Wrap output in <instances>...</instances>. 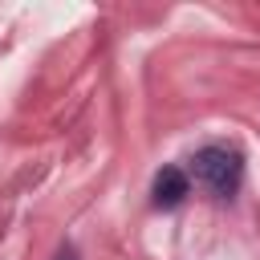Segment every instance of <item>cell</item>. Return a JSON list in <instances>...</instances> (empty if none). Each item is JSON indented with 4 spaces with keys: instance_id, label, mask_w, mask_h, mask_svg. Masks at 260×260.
<instances>
[{
    "instance_id": "2",
    "label": "cell",
    "mask_w": 260,
    "mask_h": 260,
    "mask_svg": "<svg viewBox=\"0 0 260 260\" xmlns=\"http://www.w3.org/2000/svg\"><path fill=\"white\" fill-rule=\"evenodd\" d=\"M187 191H191V183H187V175H183L179 167H162V171L154 175V203H158V207L183 203Z\"/></svg>"
},
{
    "instance_id": "3",
    "label": "cell",
    "mask_w": 260,
    "mask_h": 260,
    "mask_svg": "<svg viewBox=\"0 0 260 260\" xmlns=\"http://www.w3.org/2000/svg\"><path fill=\"white\" fill-rule=\"evenodd\" d=\"M53 260H77V248L73 244H65V248H57V256Z\"/></svg>"
},
{
    "instance_id": "1",
    "label": "cell",
    "mask_w": 260,
    "mask_h": 260,
    "mask_svg": "<svg viewBox=\"0 0 260 260\" xmlns=\"http://www.w3.org/2000/svg\"><path fill=\"white\" fill-rule=\"evenodd\" d=\"M191 175H195V183H203L211 195H236V187H240V179H244V162H240V154L228 150V146H203V150H195V158H191Z\"/></svg>"
}]
</instances>
